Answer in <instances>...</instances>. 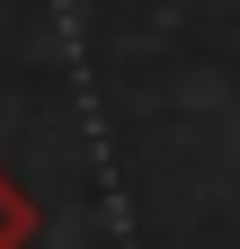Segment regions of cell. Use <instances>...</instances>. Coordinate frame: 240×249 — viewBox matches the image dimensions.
Instances as JSON below:
<instances>
[{
	"label": "cell",
	"instance_id": "1",
	"mask_svg": "<svg viewBox=\"0 0 240 249\" xmlns=\"http://www.w3.org/2000/svg\"><path fill=\"white\" fill-rule=\"evenodd\" d=\"M36 231H45V213H36V196H27V187H18L9 169H0V249H27Z\"/></svg>",
	"mask_w": 240,
	"mask_h": 249
}]
</instances>
